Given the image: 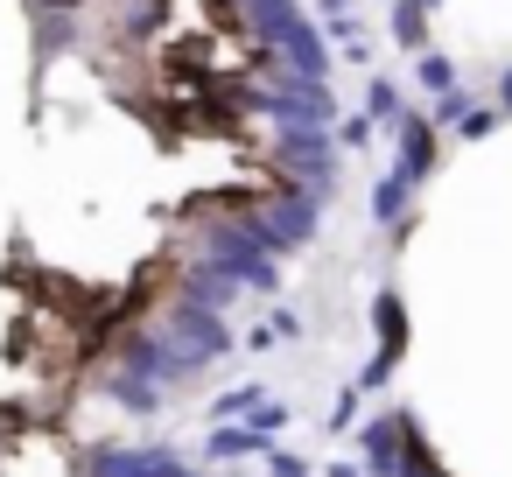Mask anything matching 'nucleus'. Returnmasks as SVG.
<instances>
[{
    "label": "nucleus",
    "instance_id": "17",
    "mask_svg": "<svg viewBox=\"0 0 512 477\" xmlns=\"http://www.w3.org/2000/svg\"><path fill=\"white\" fill-rule=\"evenodd\" d=\"M498 99H505V106H512V71H505V85H498Z\"/></svg>",
    "mask_w": 512,
    "mask_h": 477
},
{
    "label": "nucleus",
    "instance_id": "10",
    "mask_svg": "<svg viewBox=\"0 0 512 477\" xmlns=\"http://www.w3.org/2000/svg\"><path fill=\"white\" fill-rule=\"evenodd\" d=\"M267 477H309V456H295V449H267Z\"/></svg>",
    "mask_w": 512,
    "mask_h": 477
},
{
    "label": "nucleus",
    "instance_id": "5",
    "mask_svg": "<svg viewBox=\"0 0 512 477\" xmlns=\"http://www.w3.org/2000/svg\"><path fill=\"white\" fill-rule=\"evenodd\" d=\"M267 449H274V435H260V428H246V421H218L211 442H204L211 463H246V456H267Z\"/></svg>",
    "mask_w": 512,
    "mask_h": 477
},
{
    "label": "nucleus",
    "instance_id": "14",
    "mask_svg": "<svg viewBox=\"0 0 512 477\" xmlns=\"http://www.w3.org/2000/svg\"><path fill=\"white\" fill-rule=\"evenodd\" d=\"M351 414H358V393H344V400L330 407V428H351Z\"/></svg>",
    "mask_w": 512,
    "mask_h": 477
},
{
    "label": "nucleus",
    "instance_id": "11",
    "mask_svg": "<svg viewBox=\"0 0 512 477\" xmlns=\"http://www.w3.org/2000/svg\"><path fill=\"white\" fill-rule=\"evenodd\" d=\"M393 36H400V43H421V8H414V0H400V8H393Z\"/></svg>",
    "mask_w": 512,
    "mask_h": 477
},
{
    "label": "nucleus",
    "instance_id": "16",
    "mask_svg": "<svg viewBox=\"0 0 512 477\" xmlns=\"http://www.w3.org/2000/svg\"><path fill=\"white\" fill-rule=\"evenodd\" d=\"M330 477H365V470L358 463H330Z\"/></svg>",
    "mask_w": 512,
    "mask_h": 477
},
{
    "label": "nucleus",
    "instance_id": "9",
    "mask_svg": "<svg viewBox=\"0 0 512 477\" xmlns=\"http://www.w3.org/2000/svg\"><path fill=\"white\" fill-rule=\"evenodd\" d=\"M414 78H421L428 92H456V64H449V57H435V50H421V64H414Z\"/></svg>",
    "mask_w": 512,
    "mask_h": 477
},
{
    "label": "nucleus",
    "instance_id": "3",
    "mask_svg": "<svg viewBox=\"0 0 512 477\" xmlns=\"http://www.w3.org/2000/svg\"><path fill=\"white\" fill-rule=\"evenodd\" d=\"M274 162H281L288 190L295 183H302V197H323L330 190V134H281Z\"/></svg>",
    "mask_w": 512,
    "mask_h": 477
},
{
    "label": "nucleus",
    "instance_id": "4",
    "mask_svg": "<svg viewBox=\"0 0 512 477\" xmlns=\"http://www.w3.org/2000/svg\"><path fill=\"white\" fill-rule=\"evenodd\" d=\"M393 176H400L407 190L435 176V127H428L421 113H400V162H393Z\"/></svg>",
    "mask_w": 512,
    "mask_h": 477
},
{
    "label": "nucleus",
    "instance_id": "12",
    "mask_svg": "<svg viewBox=\"0 0 512 477\" xmlns=\"http://www.w3.org/2000/svg\"><path fill=\"white\" fill-rule=\"evenodd\" d=\"M393 106H400V92H393V85H372V99H365V113H372V120H400Z\"/></svg>",
    "mask_w": 512,
    "mask_h": 477
},
{
    "label": "nucleus",
    "instance_id": "6",
    "mask_svg": "<svg viewBox=\"0 0 512 477\" xmlns=\"http://www.w3.org/2000/svg\"><path fill=\"white\" fill-rule=\"evenodd\" d=\"M365 470L372 477H393L400 470V414H386V421L365 428Z\"/></svg>",
    "mask_w": 512,
    "mask_h": 477
},
{
    "label": "nucleus",
    "instance_id": "7",
    "mask_svg": "<svg viewBox=\"0 0 512 477\" xmlns=\"http://www.w3.org/2000/svg\"><path fill=\"white\" fill-rule=\"evenodd\" d=\"M407 197H414V190H407L400 176H386V183L372 190V218H379V225H400V211H407Z\"/></svg>",
    "mask_w": 512,
    "mask_h": 477
},
{
    "label": "nucleus",
    "instance_id": "15",
    "mask_svg": "<svg viewBox=\"0 0 512 477\" xmlns=\"http://www.w3.org/2000/svg\"><path fill=\"white\" fill-rule=\"evenodd\" d=\"M36 8H43V15H64V8H78V0H36Z\"/></svg>",
    "mask_w": 512,
    "mask_h": 477
},
{
    "label": "nucleus",
    "instance_id": "1",
    "mask_svg": "<svg viewBox=\"0 0 512 477\" xmlns=\"http://www.w3.org/2000/svg\"><path fill=\"white\" fill-rule=\"evenodd\" d=\"M246 232L260 239V253H288V246H309L316 239V197H302V190H281L274 204H260L253 218H246Z\"/></svg>",
    "mask_w": 512,
    "mask_h": 477
},
{
    "label": "nucleus",
    "instance_id": "8",
    "mask_svg": "<svg viewBox=\"0 0 512 477\" xmlns=\"http://www.w3.org/2000/svg\"><path fill=\"white\" fill-rule=\"evenodd\" d=\"M78 43V22H64V15H43V29H36V50L43 57H57V50H71Z\"/></svg>",
    "mask_w": 512,
    "mask_h": 477
},
{
    "label": "nucleus",
    "instance_id": "13",
    "mask_svg": "<svg viewBox=\"0 0 512 477\" xmlns=\"http://www.w3.org/2000/svg\"><path fill=\"white\" fill-rule=\"evenodd\" d=\"M337 141H351V148H365V141H372V120H344V127H337Z\"/></svg>",
    "mask_w": 512,
    "mask_h": 477
},
{
    "label": "nucleus",
    "instance_id": "2",
    "mask_svg": "<svg viewBox=\"0 0 512 477\" xmlns=\"http://www.w3.org/2000/svg\"><path fill=\"white\" fill-rule=\"evenodd\" d=\"M78 477H204V470H190V463L169 456L162 442H141V449H113V442H99V449L78 456Z\"/></svg>",
    "mask_w": 512,
    "mask_h": 477
}]
</instances>
